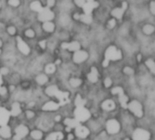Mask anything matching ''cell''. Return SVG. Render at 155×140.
Returning a JSON list of instances; mask_svg holds the SVG:
<instances>
[{
  "label": "cell",
  "instance_id": "cell-1",
  "mask_svg": "<svg viewBox=\"0 0 155 140\" xmlns=\"http://www.w3.org/2000/svg\"><path fill=\"white\" fill-rule=\"evenodd\" d=\"M125 110L136 119H142L146 115L145 105L138 99H133L129 100Z\"/></svg>",
  "mask_w": 155,
  "mask_h": 140
},
{
  "label": "cell",
  "instance_id": "cell-2",
  "mask_svg": "<svg viewBox=\"0 0 155 140\" xmlns=\"http://www.w3.org/2000/svg\"><path fill=\"white\" fill-rule=\"evenodd\" d=\"M104 130L109 137H116L122 132V124L116 117H110L104 120Z\"/></svg>",
  "mask_w": 155,
  "mask_h": 140
},
{
  "label": "cell",
  "instance_id": "cell-3",
  "mask_svg": "<svg viewBox=\"0 0 155 140\" xmlns=\"http://www.w3.org/2000/svg\"><path fill=\"white\" fill-rule=\"evenodd\" d=\"M72 117H74L80 124H85L92 118V112L86 106L74 107Z\"/></svg>",
  "mask_w": 155,
  "mask_h": 140
},
{
  "label": "cell",
  "instance_id": "cell-4",
  "mask_svg": "<svg viewBox=\"0 0 155 140\" xmlns=\"http://www.w3.org/2000/svg\"><path fill=\"white\" fill-rule=\"evenodd\" d=\"M129 138L131 140H152L153 138V135L151 129L135 127Z\"/></svg>",
  "mask_w": 155,
  "mask_h": 140
},
{
  "label": "cell",
  "instance_id": "cell-5",
  "mask_svg": "<svg viewBox=\"0 0 155 140\" xmlns=\"http://www.w3.org/2000/svg\"><path fill=\"white\" fill-rule=\"evenodd\" d=\"M98 106L100 108V110L106 114H113L114 112L117 111V110H118L117 102L114 99H111V98L104 99V100H102L100 102V104Z\"/></svg>",
  "mask_w": 155,
  "mask_h": 140
},
{
  "label": "cell",
  "instance_id": "cell-6",
  "mask_svg": "<svg viewBox=\"0 0 155 140\" xmlns=\"http://www.w3.org/2000/svg\"><path fill=\"white\" fill-rule=\"evenodd\" d=\"M62 107V104L57 100L51 99L47 101H45L40 106V111L46 112V113H54L59 111L60 108Z\"/></svg>",
  "mask_w": 155,
  "mask_h": 140
},
{
  "label": "cell",
  "instance_id": "cell-7",
  "mask_svg": "<svg viewBox=\"0 0 155 140\" xmlns=\"http://www.w3.org/2000/svg\"><path fill=\"white\" fill-rule=\"evenodd\" d=\"M73 133L75 137V139L79 140L89 139L92 135L90 129L85 124H79L75 129H73Z\"/></svg>",
  "mask_w": 155,
  "mask_h": 140
},
{
  "label": "cell",
  "instance_id": "cell-8",
  "mask_svg": "<svg viewBox=\"0 0 155 140\" xmlns=\"http://www.w3.org/2000/svg\"><path fill=\"white\" fill-rule=\"evenodd\" d=\"M122 58V53L115 46H110L105 52V60L106 61H117Z\"/></svg>",
  "mask_w": 155,
  "mask_h": 140
},
{
  "label": "cell",
  "instance_id": "cell-9",
  "mask_svg": "<svg viewBox=\"0 0 155 140\" xmlns=\"http://www.w3.org/2000/svg\"><path fill=\"white\" fill-rule=\"evenodd\" d=\"M61 93V91L59 90L58 86L55 84H52L49 85L45 88V94L46 97L50 98V99H54V100H57L59 94Z\"/></svg>",
  "mask_w": 155,
  "mask_h": 140
},
{
  "label": "cell",
  "instance_id": "cell-10",
  "mask_svg": "<svg viewBox=\"0 0 155 140\" xmlns=\"http://www.w3.org/2000/svg\"><path fill=\"white\" fill-rule=\"evenodd\" d=\"M45 132L38 128H32L30 129L29 134H28V139L29 140H44L45 137Z\"/></svg>",
  "mask_w": 155,
  "mask_h": 140
},
{
  "label": "cell",
  "instance_id": "cell-11",
  "mask_svg": "<svg viewBox=\"0 0 155 140\" xmlns=\"http://www.w3.org/2000/svg\"><path fill=\"white\" fill-rule=\"evenodd\" d=\"M89 57V54L86 51L84 50H78L76 52H74V55H73V61L74 63L80 64L84 62Z\"/></svg>",
  "mask_w": 155,
  "mask_h": 140
},
{
  "label": "cell",
  "instance_id": "cell-12",
  "mask_svg": "<svg viewBox=\"0 0 155 140\" xmlns=\"http://www.w3.org/2000/svg\"><path fill=\"white\" fill-rule=\"evenodd\" d=\"M23 117L25 122H34L37 118V112L34 109H24Z\"/></svg>",
  "mask_w": 155,
  "mask_h": 140
},
{
  "label": "cell",
  "instance_id": "cell-13",
  "mask_svg": "<svg viewBox=\"0 0 155 140\" xmlns=\"http://www.w3.org/2000/svg\"><path fill=\"white\" fill-rule=\"evenodd\" d=\"M13 136V129L8 125L0 126V138L5 140H10Z\"/></svg>",
  "mask_w": 155,
  "mask_h": 140
},
{
  "label": "cell",
  "instance_id": "cell-14",
  "mask_svg": "<svg viewBox=\"0 0 155 140\" xmlns=\"http://www.w3.org/2000/svg\"><path fill=\"white\" fill-rule=\"evenodd\" d=\"M54 14L51 11V9L49 7H45V8H43L42 11L39 13L38 19L41 22H47V21H51L54 18Z\"/></svg>",
  "mask_w": 155,
  "mask_h": 140
},
{
  "label": "cell",
  "instance_id": "cell-15",
  "mask_svg": "<svg viewBox=\"0 0 155 140\" xmlns=\"http://www.w3.org/2000/svg\"><path fill=\"white\" fill-rule=\"evenodd\" d=\"M62 123L64 124V127H66V128H68V129H75L80 123L74 118V117H72V116H69V117H64V119H63V121H62Z\"/></svg>",
  "mask_w": 155,
  "mask_h": 140
},
{
  "label": "cell",
  "instance_id": "cell-16",
  "mask_svg": "<svg viewBox=\"0 0 155 140\" xmlns=\"http://www.w3.org/2000/svg\"><path fill=\"white\" fill-rule=\"evenodd\" d=\"M61 47L63 49L68 50L70 52H76L78 50H80L81 48V44L78 42H72V43H63Z\"/></svg>",
  "mask_w": 155,
  "mask_h": 140
},
{
  "label": "cell",
  "instance_id": "cell-17",
  "mask_svg": "<svg viewBox=\"0 0 155 140\" xmlns=\"http://www.w3.org/2000/svg\"><path fill=\"white\" fill-rule=\"evenodd\" d=\"M17 47H18V50L25 55H27L30 53V48L29 46L26 44V43H25L21 37H17Z\"/></svg>",
  "mask_w": 155,
  "mask_h": 140
},
{
  "label": "cell",
  "instance_id": "cell-18",
  "mask_svg": "<svg viewBox=\"0 0 155 140\" xmlns=\"http://www.w3.org/2000/svg\"><path fill=\"white\" fill-rule=\"evenodd\" d=\"M126 8H127V4H126L125 2H124L122 7H120V8H115V9H114V10L112 11V15H113L114 17L117 18V19H121L122 16H123V14H124V11L126 10Z\"/></svg>",
  "mask_w": 155,
  "mask_h": 140
},
{
  "label": "cell",
  "instance_id": "cell-19",
  "mask_svg": "<svg viewBox=\"0 0 155 140\" xmlns=\"http://www.w3.org/2000/svg\"><path fill=\"white\" fill-rule=\"evenodd\" d=\"M49 81V77L45 73H40L35 77V82L39 86H45Z\"/></svg>",
  "mask_w": 155,
  "mask_h": 140
},
{
  "label": "cell",
  "instance_id": "cell-20",
  "mask_svg": "<svg viewBox=\"0 0 155 140\" xmlns=\"http://www.w3.org/2000/svg\"><path fill=\"white\" fill-rule=\"evenodd\" d=\"M87 79L92 83L97 82V81H98V71L95 67H93L91 69V72L87 75Z\"/></svg>",
  "mask_w": 155,
  "mask_h": 140
},
{
  "label": "cell",
  "instance_id": "cell-21",
  "mask_svg": "<svg viewBox=\"0 0 155 140\" xmlns=\"http://www.w3.org/2000/svg\"><path fill=\"white\" fill-rule=\"evenodd\" d=\"M98 6V3L95 2V1H92V2H86L84 4V5L83 6L84 7V14H91L92 11Z\"/></svg>",
  "mask_w": 155,
  "mask_h": 140
},
{
  "label": "cell",
  "instance_id": "cell-22",
  "mask_svg": "<svg viewBox=\"0 0 155 140\" xmlns=\"http://www.w3.org/2000/svg\"><path fill=\"white\" fill-rule=\"evenodd\" d=\"M83 84V81L82 79L80 78H76V77H74V78H71L69 80V85L74 88V89H77L79 87H81Z\"/></svg>",
  "mask_w": 155,
  "mask_h": 140
},
{
  "label": "cell",
  "instance_id": "cell-23",
  "mask_svg": "<svg viewBox=\"0 0 155 140\" xmlns=\"http://www.w3.org/2000/svg\"><path fill=\"white\" fill-rule=\"evenodd\" d=\"M30 8H31L33 11H35V12H38V13H40L44 7L42 6L41 3H40L39 1H34V2H32V3H31V5H30Z\"/></svg>",
  "mask_w": 155,
  "mask_h": 140
},
{
  "label": "cell",
  "instance_id": "cell-24",
  "mask_svg": "<svg viewBox=\"0 0 155 140\" xmlns=\"http://www.w3.org/2000/svg\"><path fill=\"white\" fill-rule=\"evenodd\" d=\"M55 71H56V65L54 63H48L45 67V74H47V75L54 73Z\"/></svg>",
  "mask_w": 155,
  "mask_h": 140
},
{
  "label": "cell",
  "instance_id": "cell-25",
  "mask_svg": "<svg viewBox=\"0 0 155 140\" xmlns=\"http://www.w3.org/2000/svg\"><path fill=\"white\" fill-rule=\"evenodd\" d=\"M43 28L45 32L51 33L54 30V24L52 23L51 21H47V22H44L43 24Z\"/></svg>",
  "mask_w": 155,
  "mask_h": 140
},
{
  "label": "cell",
  "instance_id": "cell-26",
  "mask_svg": "<svg viewBox=\"0 0 155 140\" xmlns=\"http://www.w3.org/2000/svg\"><path fill=\"white\" fill-rule=\"evenodd\" d=\"M111 93L114 96H118L119 97V96L124 94V89L121 86H116V87H114L111 90Z\"/></svg>",
  "mask_w": 155,
  "mask_h": 140
},
{
  "label": "cell",
  "instance_id": "cell-27",
  "mask_svg": "<svg viewBox=\"0 0 155 140\" xmlns=\"http://www.w3.org/2000/svg\"><path fill=\"white\" fill-rule=\"evenodd\" d=\"M145 65L146 67L150 70V72L154 74L155 73V62L154 61L153 59H148L145 61Z\"/></svg>",
  "mask_w": 155,
  "mask_h": 140
},
{
  "label": "cell",
  "instance_id": "cell-28",
  "mask_svg": "<svg viewBox=\"0 0 155 140\" xmlns=\"http://www.w3.org/2000/svg\"><path fill=\"white\" fill-rule=\"evenodd\" d=\"M143 31L145 34H152L154 32V26L152 24H146L143 26Z\"/></svg>",
  "mask_w": 155,
  "mask_h": 140
},
{
  "label": "cell",
  "instance_id": "cell-29",
  "mask_svg": "<svg viewBox=\"0 0 155 140\" xmlns=\"http://www.w3.org/2000/svg\"><path fill=\"white\" fill-rule=\"evenodd\" d=\"M80 19L85 23V24H90L92 23V16H91V14H80Z\"/></svg>",
  "mask_w": 155,
  "mask_h": 140
},
{
  "label": "cell",
  "instance_id": "cell-30",
  "mask_svg": "<svg viewBox=\"0 0 155 140\" xmlns=\"http://www.w3.org/2000/svg\"><path fill=\"white\" fill-rule=\"evenodd\" d=\"M123 72H124V73L125 75H128V76H132V75L134 74V70L132 67H130V66L124 67V70H123Z\"/></svg>",
  "mask_w": 155,
  "mask_h": 140
},
{
  "label": "cell",
  "instance_id": "cell-31",
  "mask_svg": "<svg viewBox=\"0 0 155 140\" xmlns=\"http://www.w3.org/2000/svg\"><path fill=\"white\" fill-rule=\"evenodd\" d=\"M112 85H113V80L110 77L105 78L104 81V88L110 89L112 87Z\"/></svg>",
  "mask_w": 155,
  "mask_h": 140
},
{
  "label": "cell",
  "instance_id": "cell-32",
  "mask_svg": "<svg viewBox=\"0 0 155 140\" xmlns=\"http://www.w3.org/2000/svg\"><path fill=\"white\" fill-rule=\"evenodd\" d=\"M25 36L28 37V38H33V37H35V32H34V30H32V29L26 30L25 33Z\"/></svg>",
  "mask_w": 155,
  "mask_h": 140
},
{
  "label": "cell",
  "instance_id": "cell-33",
  "mask_svg": "<svg viewBox=\"0 0 155 140\" xmlns=\"http://www.w3.org/2000/svg\"><path fill=\"white\" fill-rule=\"evenodd\" d=\"M8 4L12 6H18L20 4V0H8Z\"/></svg>",
  "mask_w": 155,
  "mask_h": 140
},
{
  "label": "cell",
  "instance_id": "cell-34",
  "mask_svg": "<svg viewBox=\"0 0 155 140\" xmlns=\"http://www.w3.org/2000/svg\"><path fill=\"white\" fill-rule=\"evenodd\" d=\"M74 3L77 6L83 7L84 5V4L86 3V0H74Z\"/></svg>",
  "mask_w": 155,
  "mask_h": 140
},
{
  "label": "cell",
  "instance_id": "cell-35",
  "mask_svg": "<svg viewBox=\"0 0 155 140\" xmlns=\"http://www.w3.org/2000/svg\"><path fill=\"white\" fill-rule=\"evenodd\" d=\"M8 72H9V70L6 67H3L0 69V75H7Z\"/></svg>",
  "mask_w": 155,
  "mask_h": 140
},
{
  "label": "cell",
  "instance_id": "cell-36",
  "mask_svg": "<svg viewBox=\"0 0 155 140\" xmlns=\"http://www.w3.org/2000/svg\"><path fill=\"white\" fill-rule=\"evenodd\" d=\"M7 32H8V33H9V34L14 35V34L15 33V32H16L15 27H14V26H9V27L7 28Z\"/></svg>",
  "mask_w": 155,
  "mask_h": 140
},
{
  "label": "cell",
  "instance_id": "cell-37",
  "mask_svg": "<svg viewBox=\"0 0 155 140\" xmlns=\"http://www.w3.org/2000/svg\"><path fill=\"white\" fill-rule=\"evenodd\" d=\"M46 4H47V7H52V6H54V4H55V0H47L46 1Z\"/></svg>",
  "mask_w": 155,
  "mask_h": 140
},
{
  "label": "cell",
  "instance_id": "cell-38",
  "mask_svg": "<svg viewBox=\"0 0 155 140\" xmlns=\"http://www.w3.org/2000/svg\"><path fill=\"white\" fill-rule=\"evenodd\" d=\"M115 24H116L115 20H114V19H111V20L109 21V27H110V28L114 27V26H115Z\"/></svg>",
  "mask_w": 155,
  "mask_h": 140
},
{
  "label": "cell",
  "instance_id": "cell-39",
  "mask_svg": "<svg viewBox=\"0 0 155 140\" xmlns=\"http://www.w3.org/2000/svg\"><path fill=\"white\" fill-rule=\"evenodd\" d=\"M151 12H152V14H155V2H152L151 3Z\"/></svg>",
  "mask_w": 155,
  "mask_h": 140
},
{
  "label": "cell",
  "instance_id": "cell-40",
  "mask_svg": "<svg viewBox=\"0 0 155 140\" xmlns=\"http://www.w3.org/2000/svg\"><path fill=\"white\" fill-rule=\"evenodd\" d=\"M45 41H43V42H40V45H41V47L42 48H45Z\"/></svg>",
  "mask_w": 155,
  "mask_h": 140
},
{
  "label": "cell",
  "instance_id": "cell-41",
  "mask_svg": "<svg viewBox=\"0 0 155 140\" xmlns=\"http://www.w3.org/2000/svg\"><path fill=\"white\" fill-rule=\"evenodd\" d=\"M74 19H80V14H75L74 15Z\"/></svg>",
  "mask_w": 155,
  "mask_h": 140
},
{
  "label": "cell",
  "instance_id": "cell-42",
  "mask_svg": "<svg viewBox=\"0 0 155 140\" xmlns=\"http://www.w3.org/2000/svg\"><path fill=\"white\" fill-rule=\"evenodd\" d=\"M137 60H138L139 62H141V60H142V55H141V54H138V56H137Z\"/></svg>",
  "mask_w": 155,
  "mask_h": 140
},
{
  "label": "cell",
  "instance_id": "cell-43",
  "mask_svg": "<svg viewBox=\"0 0 155 140\" xmlns=\"http://www.w3.org/2000/svg\"><path fill=\"white\" fill-rule=\"evenodd\" d=\"M92 1H94V0H86V2H92Z\"/></svg>",
  "mask_w": 155,
  "mask_h": 140
},
{
  "label": "cell",
  "instance_id": "cell-44",
  "mask_svg": "<svg viewBox=\"0 0 155 140\" xmlns=\"http://www.w3.org/2000/svg\"><path fill=\"white\" fill-rule=\"evenodd\" d=\"M1 45H2V42H1V40H0V48H1Z\"/></svg>",
  "mask_w": 155,
  "mask_h": 140
},
{
  "label": "cell",
  "instance_id": "cell-45",
  "mask_svg": "<svg viewBox=\"0 0 155 140\" xmlns=\"http://www.w3.org/2000/svg\"><path fill=\"white\" fill-rule=\"evenodd\" d=\"M87 140H88V139H87Z\"/></svg>",
  "mask_w": 155,
  "mask_h": 140
}]
</instances>
